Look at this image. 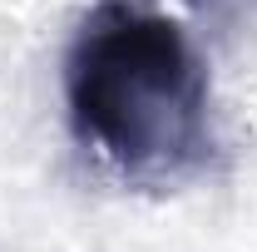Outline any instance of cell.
<instances>
[{"label":"cell","mask_w":257,"mask_h":252,"mask_svg":"<svg viewBox=\"0 0 257 252\" xmlns=\"http://www.w3.org/2000/svg\"><path fill=\"white\" fill-rule=\"evenodd\" d=\"M64 99L79 144L128 178L168 183L213 154L208 69L159 10L104 0L74 35Z\"/></svg>","instance_id":"obj_1"}]
</instances>
